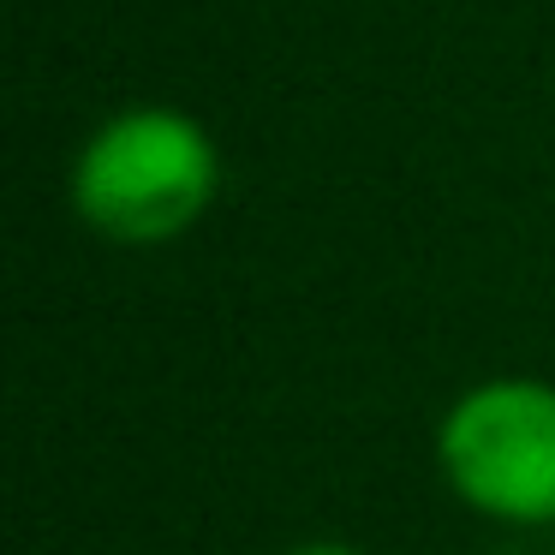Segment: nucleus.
Returning <instances> with one entry per match:
<instances>
[{"mask_svg":"<svg viewBox=\"0 0 555 555\" xmlns=\"http://www.w3.org/2000/svg\"><path fill=\"white\" fill-rule=\"evenodd\" d=\"M221 192V144L192 108L132 102L96 120L66 168V204L108 245H173Z\"/></svg>","mask_w":555,"mask_h":555,"instance_id":"nucleus-1","label":"nucleus"},{"mask_svg":"<svg viewBox=\"0 0 555 555\" xmlns=\"http://www.w3.org/2000/svg\"><path fill=\"white\" fill-rule=\"evenodd\" d=\"M442 490L507 531H555V383L483 376L442 406L430 436Z\"/></svg>","mask_w":555,"mask_h":555,"instance_id":"nucleus-2","label":"nucleus"},{"mask_svg":"<svg viewBox=\"0 0 555 555\" xmlns=\"http://www.w3.org/2000/svg\"><path fill=\"white\" fill-rule=\"evenodd\" d=\"M287 555H364L359 543H340V538H311V543H293Z\"/></svg>","mask_w":555,"mask_h":555,"instance_id":"nucleus-3","label":"nucleus"}]
</instances>
